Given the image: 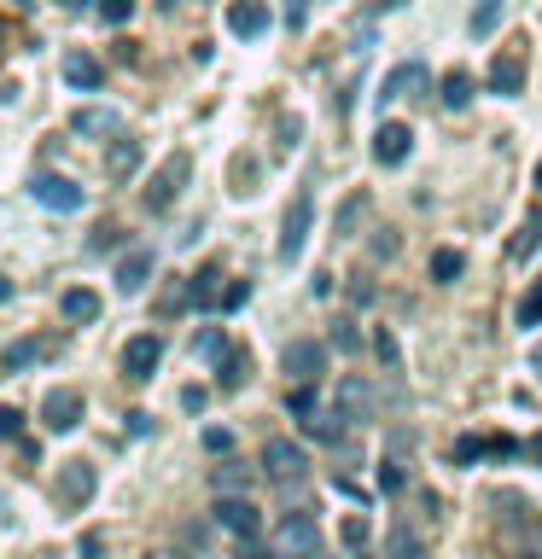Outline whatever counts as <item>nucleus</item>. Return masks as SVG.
Listing matches in <instances>:
<instances>
[{
	"label": "nucleus",
	"mask_w": 542,
	"mask_h": 559,
	"mask_svg": "<svg viewBox=\"0 0 542 559\" xmlns=\"http://www.w3.org/2000/svg\"><path fill=\"white\" fill-rule=\"evenodd\" d=\"M274 554L280 559H315L321 554V525H315V513H286L280 530H274Z\"/></svg>",
	"instance_id": "f257e3e1"
},
{
	"label": "nucleus",
	"mask_w": 542,
	"mask_h": 559,
	"mask_svg": "<svg viewBox=\"0 0 542 559\" xmlns=\"http://www.w3.org/2000/svg\"><path fill=\"white\" fill-rule=\"evenodd\" d=\"M187 175H193V158H187V152H170V158L158 164V175H152V187H146V210H152V216H164L175 198H181Z\"/></svg>",
	"instance_id": "f03ea898"
},
{
	"label": "nucleus",
	"mask_w": 542,
	"mask_h": 559,
	"mask_svg": "<svg viewBox=\"0 0 542 559\" xmlns=\"http://www.w3.org/2000/svg\"><path fill=\"white\" fill-rule=\"evenodd\" d=\"M30 198H35V204H47V210H59V216H70V210H82V204H88V187H76L70 175L41 169V175H30Z\"/></svg>",
	"instance_id": "7ed1b4c3"
},
{
	"label": "nucleus",
	"mask_w": 542,
	"mask_h": 559,
	"mask_svg": "<svg viewBox=\"0 0 542 559\" xmlns=\"http://www.w3.org/2000/svg\"><path fill=\"white\" fill-rule=\"evenodd\" d=\"M257 466L269 472L274 484H298V478L309 472V455L292 443V437H269V443H263V455H257Z\"/></svg>",
	"instance_id": "20e7f679"
},
{
	"label": "nucleus",
	"mask_w": 542,
	"mask_h": 559,
	"mask_svg": "<svg viewBox=\"0 0 542 559\" xmlns=\"http://www.w3.org/2000/svg\"><path fill=\"white\" fill-rule=\"evenodd\" d=\"M280 367H286V379H292V385H315V379L327 373V350H321L315 338H292V344H286V356H280Z\"/></svg>",
	"instance_id": "39448f33"
},
{
	"label": "nucleus",
	"mask_w": 542,
	"mask_h": 559,
	"mask_svg": "<svg viewBox=\"0 0 542 559\" xmlns=\"http://www.w3.org/2000/svg\"><path fill=\"white\" fill-rule=\"evenodd\" d=\"M490 94H525V41H513V47H502L496 59H490Z\"/></svg>",
	"instance_id": "423d86ee"
},
{
	"label": "nucleus",
	"mask_w": 542,
	"mask_h": 559,
	"mask_svg": "<svg viewBox=\"0 0 542 559\" xmlns=\"http://www.w3.org/2000/svg\"><path fill=\"white\" fill-rule=\"evenodd\" d=\"M309 216H315V198L298 193V198H292V210H286V222H280V263H292V257L304 251V239H309Z\"/></svg>",
	"instance_id": "0eeeda50"
},
{
	"label": "nucleus",
	"mask_w": 542,
	"mask_h": 559,
	"mask_svg": "<svg viewBox=\"0 0 542 559\" xmlns=\"http://www.w3.org/2000/svg\"><path fill=\"white\" fill-rule=\"evenodd\" d=\"M373 385L362 379V373H344L339 379V391H333V408H339L344 420H373Z\"/></svg>",
	"instance_id": "6e6552de"
},
{
	"label": "nucleus",
	"mask_w": 542,
	"mask_h": 559,
	"mask_svg": "<svg viewBox=\"0 0 542 559\" xmlns=\"http://www.w3.org/2000/svg\"><path fill=\"white\" fill-rule=\"evenodd\" d=\"M216 525L234 530L239 542H257V525H263V513L251 507V495H228V501H216Z\"/></svg>",
	"instance_id": "1a4fd4ad"
},
{
	"label": "nucleus",
	"mask_w": 542,
	"mask_h": 559,
	"mask_svg": "<svg viewBox=\"0 0 542 559\" xmlns=\"http://www.w3.org/2000/svg\"><path fill=\"white\" fill-rule=\"evenodd\" d=\"M94 484H100V478H94L88 461H65L59 466V507H88V501H94Z\"/></svg>",
	"instance_id": "9d476101"
},
{
	"label": "nucleus",
	"mask_w": 542,
	"mask_h": 559,
	"mask_svg": "<svg viewBox=\"0 0 542 559\" xmlns=\"http://www.w3.org/2000/svg\"><path fill=\"white\" fill-rule=\"evenodd\" d=\"M41 420H47V431H76V420H82V391H70V385L47 391L41 396Z\"/></svg>",
	"instance_id": "9b49d317"
},
{
	"label": "nucleus",
	"mask_w": 542,
	"mask_h": 559,
	"mask_svg": "<svg viewBox=\"0 0 542 559\" xmlns=\"http://www.w3.org/2000/svg\"><path fill=\"white\" fill-rule=\"evenodd\" d=\"M158 362H164V338H158V332L129 338V350H123V373H129V379H152Z\"/></svg>",
	"instance_id": "f8f14e48"
},
{
	"label": "nucleus",
	"mask_w": 542,
	"mask_h": 559,
	"mask_svg": "<svg viewBox=\"0 0 542 559\" xmlns=\"http://www.w3.org/2000/svg\"><path fill=\"white\" fill-rule=\"evenodd\" d=\"M408 152H414V129L408 123H379V134H373V158L385 169L408 164Z\"/></svg>",
	"instance_id": "ddd939ff"
},
{
	"label": "nucleus",
	"mask_w": 542,
	"mask_h": 559,
	"mask_svg": "<svg viewBox=\"0 0 542 559\" xmlns=\"http://www.w3.org/2000/svg\"><path fill=\"white\" fill-rule=\"evenodd\" d=\"M53 356V338H18V344H6L0 350V379H12V373H24V367L47 362Z\"/></svg>",
	"instance_id": "4468645a"
},
{
	"label": "nucleus",
	"mask_w": 542,
	"mask_h": 559,
	"mask_svg": "<svg viewBox=\"0 0 542 559\" xmlns=\"http://www.w3.org/2000/svg\"><path fill=\"white\" fill-rule=\"evenodd\" d=\"M414 88H426V65H414V59H408V65H397L391 76H385V82H379V105H391V99H408Z\"/></svg>",
	"instance_id": "2eb2a0df"
},
{
	"label": "nucleus",
	"mask_w": 542,
	"mask_h": 559,
	"mask_svg": "<svg viewBox=\"0 0 542 559\" xmlns=\"http://www.w3.org/2000/svg\"><path fill=\"white\" fill-rule=\"evenodd\" d=\"M210 490H216V501H228V495H251V466H245V461L210 466Z\"/></svg>",
	"instance_id": "dca6fc26"
},
{
	"label": "nucleus",
	"mask_w": 542,
	"mask_h": 559,
	"mask_svg": "<svg viewBox=\"0 0 542 559\" xmlns=\"http://www.w3.org/2000/svg\"><path fill=\"white\" fill-rule=\"evenodd\" d=\"M385 554H391V559H426V536L414 530V519H397V525H391Z\"/></svg>",
	"instance_id": "f3484780"
},
{
	"label": "nucleus",
	"mask_w": 542,
	"mask_h": 559,
	"mask_svg": "<svg viewBox=\"0 0 542 559\" xmlns=\"http://www.w3.org/2000/svg\"><path fill=\"white\" fill-rule=\"evenodd\" d=\"M228 30L234 35H263L269 30V6H263V0H234V6H228Z\"/></svg>",
	"instance_id": "a211bd4d"
},
{
	"label": "nucleus",
	"mask_w": 542,
	"mask_h": 559,
	"mask_svg": "<svg viewBox=\"0 0 542 559\" xmlns=\"http://www.w3.org/2000/svg\"><path fill=\"white\" fill-rule=\"evenodd\" d=\"M146 274H152V251H129V257L117 263V292L123 297L146 292Z\"/></svg>",
	"instance_id": "6ab92c4d"
},
{
	"label": "nucleus",
	"mask_w": 542,
	"mask_h": 559,
	"mask_svg": "<svg viewBox=\"0 0 542 559\" xmlns=\"http://www.w3.org/2000/svg\"><path fill=\"white\" fill-rule=\"evenodd\" d=\"M135 169H140V140L117 134V140H111V158H105V175H111V181H129Z\"/></svg>",
	"instance_id": "aec40b11"
},
{
	"label": "nucleus",
	"mask_w": 542,
	"mask_h": 559,
	"mask_svg": "<svg viewBox=\"0 0 542 559\" xmlns=\"http://www.w3.org/2000/svg\"><path fill=\"white\" fill-rule=\"evenodd\" d=\"M70 134H111V140H117V134H123V117H117V111H100V105H88V111L70 117Z\"/></svg>",
	"instance_id": "412c9836"
},
{
	"label": "nucleus",
	"mask_w": 542,
	"mask_h": 559,
	"mask_svg": "<svg viewBox=\"0 0 542 559\" xmlns=\"http://www.w3.org/2000/svg\"><path fill=\"white\" fill-rule=\"evenodd\" d=\"M65 82H70V88H88V94H94V88L105 82V65L94 59V53H70V59H65Z\"/></svg>",
	"instance_id": "4be33fe9"
},
{
	"label": "nucleus",
	"mask_w": 542,
	"mask_h": 559,
	"mask_svg": "<svg viewBox=\"0 0 542 559\" xmlns=\"http://www.w3.org/2000/svg\"><path fill=\"white\" fill-rule=\"evenodd\" d=\"M59 315H65V321H100V292L70 286V292L59 297Z\"/></svg>",
	"instance_id": "5701e85b"
},
{
	"label": "nucleus",
	"mask_w": 542,
	"mask_h": 559,
	"mask_svg": "<svg viewBox=\"0 0 542 559\" xmlns=\"http://www.w3.org/2000/svg\"><path fill=\"white\" fill-rule=\"evenodd\" d=\"M537 245H542V210H531V216L519 222V233H513L508 257H513V263H525V257H537Z\"/></svg>",
	"instance_id": "b1692460"
},
{
	"label": "nucleus",
	"mask_w": 542,
	"mask_h": 559,
	"mask_svg": "<svg viewBox=\"0 0 542 559\" xmlns=\"http://www.w3.org/2000/svg\"><path fill=\"white\" fill-rule=\"evenodd\" d=\"M443 105H449V111H467V105H473V76H467V70H449V76H443Z\"/></svg>",
	"instance_id": "393cba45"
},
{
	"label": "nucleus",
	"mask_w": 542,
	"mask_h": 559,
	"mask_svg": "<svg viewBox=\"0 0 542 559\" xmlns=\"http://www.w3.org/2000/svg\"><path fill=\"white\" fill-rule=\"evenodd\" d=\"M216 280H222V268H204L199 280H193V309H222L228 286H216Z\"/></svg>",
	"instance_id": "a878e982"
},
{
	"label": "nucleus",
	"mask_w": 542,
	"mask_h": 559,
	"mask_svg": "<svg viewBox=\"0 0 542 559\" xmlns=\"http://www.w3.org/2000/svg\"><path fill=\"white\" fill-rule=\"evenodd\" d=\"M344 426H350V420H344L339 408H333V414H309V420H304V431H309V437H321V443H339Z\"/></svg>",
	"instance_id": "bb28decb"
},
{
	"label": "nucleus",
	"mask_w": 542,
	"mask_h": 559,
	"mask_svg": "<svg viewBox=\"0 0 542 559\" xmlns=\"http://www.w3.org/2000/svg\"><path fill=\"white\" fill-rule=\"evenodd\" d=\"M502 6H508V0H478L473 18H467V30H473V35H490L496 24H502Z\"/></svg>",
	"instance_id": "cd10ccee"
},
{
	"label": "nucleus",
	"mask_w": 542,
	"mask_h": 559,
	"mask_svg": "<svg viewBox=\"0 0 542 559\" xmlns=\"http://www.w3.org/2000/svg\"><path fill=\"white\" fill-rule=\"evenodd\" d=\"M368 210H373V198H368V193H350V198H344V210H339V233H356Z\"/></svg>",
	"instance_id": "c85d7f7f"
},
{
	"label": "nucleus",
	"mask_w": 542,
	"mask_h": 559,
	"mask_svg": "<svg viewBox=\"0 0 542 559\" xmlns=\"http://www.w3.org/2000/svg\"><path fill=\"white\" fill-rule=\"evenodd\" d=\"M245 373H251V356H245V350H228V356H222V391H239Z\"/></svg>",
	"instance_id": "c756f323"
},
{
	"label": "nucleus",
	"mask_w": 542,
	"mask_h": 559,
	"mask_svg": "<svg viewBox=\"0 0 542 559\" xmlns=\"http://www.w3.org/2000/svg\"><path fill=\"white\" fill-rule=\"evenodd\" d=\"M455 274H461V251H449V245H443V251H432V280H438V286H449Z\"/></svg>",
	"instance_id": "7c9ffc66"
},
{
	"label": "nucleus",
	"mask_w": 542,
	"mask_h": 559,
	"mask_svg": "<svg viewBox=\"0 0 542 559\" xmlns=\"http://www.w3.org/2000/svg\"><path fill=\"white\" fill-rule=\"evenodd\" d=\"M193 350H199L204 362H222V356H228V338H222L216 327H204L199 338H193Z\"/></svg>",
	"instance_id": "2f4dec72"
},
{
	"label": "nucleus",
	"mask_w": 542,
	"mask_h": 559,
	"mask_svg": "<svg viewBox=\"0 0 542 559\" xmlns=\"http://www.w3.org/2000/svg\"><path fill=\"white\" fill-rule=\"evenodd\" d=\"M519 327H542V286H531L519 297Z\"/></svg>",
	"instance_id": "473e14b6"
},
{
	"label": "nucleus",
	"mask_w": 542,
	"mask_h": 559,
	"mask_svg": "<svg viewBox=\"0 0 542 559\" xmlns=\"http://www.w3.org/2000/svg\"><path fill=\"white\" fill-rule=\"evenodd\" d=\"M286 408H292L298 420H309V414H315V385H298V391H286Z\"/></svg>",
	"instance_id": "72a5a7b5"
},
{
	"label": "nucleus",
	"mask_w": 542,
	"mask_h": 559,
	"mask_svg": "<svg viewBox=\"0 0 542 559\" xmlns=\"http://www.w3.org/2000/svg\"><path fill=\"white\" fill-rule=\"evenodd\" d=\"M100 18L105 24H129V18H135V0H100Z\"/></svg>",
	"instance_id": "f704fd0d"
},
{
	"label": "nucleus",
	"mask_w": 542,
	"mask_h": 559,
	"mask_svg": "<svg viewBox=\"0 0 542 559\" xmlns=\"http://www.w3.org/2000/svg\"><path fill=\"white\" fill-rule=\"evenodd\" d=\"M204 449H210V455H228V449H234V431L210 426V431H204Z\"/></svg>",
	"instance_id": "c9c22d12"
},
{
	"label": "nucleus",
	"mask_w": 542,
	"mask_h": 559,
	"mask_svg": "<svg viewBox=\"0 0 542 559\" xmlns=\"http://www.w3.org/2000/svg\"><path fill=\"white\" fill-rule=\"evenodd\" d=\"M373 350H379V362H385L391 373H397V338H391L385 327H379V338H373Z\"/></svg>",
	"instance_id": "e433bc0d"
},
{
	"label": "nucleus",
	"mask_w": 542,
	"mask_h": 559,
	"mask_svg": "<svg viewBox=\"0 0 542 559\" xmlns=\"http://www.w3.org/2000/svg\"><path fill=\"white\" fill-rule=\"evenodd\" d=\"M379 490H385V495H391V490H403V466H397V461H385V466H379Z\"/></svg>",
	"instance_id": "4c0bfd02"
},
{
	"label": "nucleus",
	"mask_w": 542,
	"mask_h": 559,
	"mask_svg": "<svg viewBox=\"0 0 542 559\" xmlns=\"http://www.w3.org/2000/svg\"><path fill=\"white\" fill-rule=\"evenodd\" d=\"M245 297H251V280H234V286H228V292H222V309H239V303H245Z\"/></svg>",
	"instance_id": "58836bf2"
},
{
	"label": "nucleus",
	"mask_w": 542,
	"mask_h": 559,
	"mask_svg": "<svg viewBox=\"0 0 542 559\" xmlns=\"http://www.w3.org/2000/svg\"><path fill=\"white\" fill-rule=\"evenodd\" d=\"M344 542L362 548V542H368V519H344Z\"/></svg>",
	"instance_id": "ea45409f"
},
{
	"label": "nucleus",
	"mask_w": 542,
	"mask_h": 559,
	"mask_svg": "<svg viewBox=\"0 0 542 559\" xmlns=\"http://www.w3.org/2000/svg\"><path fill=\"white\" fill-rule=\"evenodd\" d=\"M24 431V414L18 408H0V437H18Z\"/></svg>",
	"instance_id": "a19ab883"
},
{
	"label": "nucleus",
	"mask_w": 542,
	"mask_h": 559,
	"mask_svg": "<svg viewBox=\"0 0 542 559\" xmlns=\"http://www.w3.org/2000/svg\"><path fill=\"white\" fill-rule=\"evenodd\" d=\"M304 18H309V0H286V24L304 30Z\"/></svg>",
	"instance_id": "79ce46f5"
},
{
	"label": "nucleus",
	"mask_w": 542,
	"mask_h": 559,
	"mask_svg": "<svg viewBox=\"0 0 542 559\" xmlns=\"http://www.w3.org/2000/svg\"><path fill=\"white\" fill-rule=\"evenodd\" d=\"M76 554H82V559H100V554H105V542H100V536H94V530H88V536L76 542Z\"/></svg>",
	"instance_id": "37998d69"
},
{
	"label": "nucleus",
	"mask_w": 542,
	"mask_h": 559,
	"mask_svg": "<svg viewBox=\"0 0 542 559\" xmlns=\"http://www.w3.org/2000/svg\"><path fill=\"white\" fill-rule=\"evenodd\" d=\"M239 559H280L274 548H263V542H239Z\"/></svg>",
	"instance_id": "c03bdc74"
},
{
	"label": "nucleus",
	"mask_w": 542,
	"mask_h": 559,
	"mask_svg": "<svg viewBox=\"0 0 542 559\" xmlns=\"http://www.w3.org/2000/svg\"><path fill=\"white\" fill-rule=\"evenodd\" d=\"M181 408H187V414H199V408H204V391H199V385H187V391H181Z\"/></svg>",
	"instance_id": "a18cd8bd"
},
{
	"label": "nucleus",
	"mask_w": 542,
	"mask_h": 559,
	"mask_svg": "<svg viewBox=\"0 0 542 559\" xmlns=\"http://www.w3.org/2000/svg\"><path fill=\"white\" fill-rule=\"evenodd\" d=\"M391 251H397V233L385 228V233H379V239H373V257H391Z\"/></svg>",
	"instance_id": "49530a36"
},
{
	"label": "nucleus",
	"mask_w": 542,
	"mask_h": 559,
	"mask_svg": "<svg viewBox=\"0 0 542 559\" xmlns=\"http://www.w3.org/2000/svg\"><path fill=\"white\" fill-rule=\"evenodd\" d=\"M525 455H531V461L542 466V431H537V437H531V449H525Z\"/></svg>",
	"instance_id": "de8ad7c7"
},
{
	"label": "nucleus",
	"mask_w": 542,
	"mask_h": 559,
	"mask_svg": "<svg viewBox=\"0 0 542 559\" xmlns=\"http://www.w3.org/2000/svg\"><path fill=\"white\" fill-rule=\"evenodd\" d=\"M146 559H187V554H175V548H152Z\"/></svg>",
	"instance_id": "09e8293b"
},
{
	"label": "nucleus",
	"mask_w": 542,
	"mask_h": 559,
	"mask_svg": "<svg viewBox=\"0 0 542 559\" xmlns=\"http://www.w3.org/2000/svg\"><path fill=\"white\" fill-rule=\"evenodd\" d=\"M531 367H537V373H542V344H537V356H531Z\"/></svg>",
	"instance_id": "8fccbe9b"
},
{
	"label": "nucleus",
	"mask_w": 542,
	"mask_h": 559,
	"mask_svg": "<svg viewBox=\"0 0 542 559\" xmlns=\"http://www.w3.org/2000/svg\"><path fill=\"white\" fill-rule=\"evenodd\" d=\"M0 53H6V18H0Z\"/></svg>",
	"instance_id": "3c124183"
},
{
	"label": "nucleus",
	"mask_w": 542,
	"mask_h": 559,
	"mask_svg": "<svg viewBox=\"0 0 542 559\" xmlns=\"http://www.w3.org/2000/svg\"><path fill=\"white\" fill-rule=\"evenodd\" d=\"M537 193H542V158H537Z\"/></svg>",
	"instance_id": "603ef678"
},
{
	"label": "nucleus",
	"mask_w": 542,
	"mask_h": 559,
	"mask_svg": "<svg viewBox=\"0 0 542 559\" xmlns=\"http://www.w3.org/2000/svg\"><path fill=\"white\" fill-rule=\"evenodd\" d=\"M59 6H88V0H59Z\"/></svg>",
	"instance_id": "864d4df0"
},
{
	"label": "nucleus",
	"mask_w": 542,
	"mask_h": 559,
	"mask_svg": "<svg viewBox=\"0 0 542 559\" xmlns=\"http://www.w3.org/2000/svg\"><path fill=\"white\" fill-rule=\"evenodd\" d=\"M18 6H35V0H18Z\"/></svg>",
	"instance_id": "5fc2aeb1"
},
{
	"label": "nucleus",
	"mask_w": 542,
	"mask_h": 559,
	"mask_svg": "<svg viewBox=\"0 0 542 559\" xmlns=\"http://www.w3.org/2000/svg\"><path fill=\"white\" fill-rule=\"evenodd\" d=\"M315 559H327V554H315Z\"/></svg>",
	"instance_id": "6e6d98bb"
}]
</instances>
